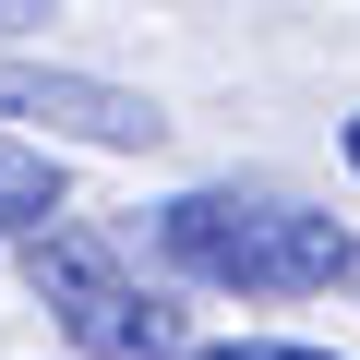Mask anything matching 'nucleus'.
I'll use <instances>...</instances> for the list:
<instances>
[{"label": "nucleus", "mask_w": 360, "mask_h": 360, "mask_svg": "<svg viewBox=\"0 0 360 360\" xmlns=\"http://www.w3.org/2000/svg\"><path fill=\"white\" fill-rule=\"evenodd\" d=\"M156 264L217 300H324L360 288V240L288 193H168L156 205Z\"/></svg>", "instance_id": "nucleus-1"}, {"label": "nucleus", "mask_w": 360, "mask_h": 360, "mask_svg": "<svg viewBox=\"0 0 360 360\" xmlns=\"http://www.w3.org/2000/svg\"><path fill=\"white\" fill-rule=\"evenodd\" d=\"M193 360H348V348H300V336H217Z\"/></svg>", "instance_id": "nucleus-5"}, {"label": "nucleus", "mask_w": 360, "mask_h": 360, "mask_svg": "<svg viewBox=\"0 0 360 360\" xmlns=\"http://www.w3.org/2000/svg\"><path fill=\"white\" fill-rule=\"evenodd\" d=\"M25 120V144H96V156H144L168 144V108L132 96V84H96V72H60V60H0V132Z\"/></svg>", "instance_id": "nucleus-3"}, {"label": "nucleus", "mask_w": 360, "mask_h": 360, "mask_svg": "<svg viewBox=\"0 0 360 360\" xmlns=\"http://www.w3.org/2000/svg\"><path fill=\"white\" fill-rule=\"evenodd\" d=\"M60 13V0H0V25H49Z\"/></svg>", "instance_id": "nucleus-6"}, {"label": "nucleus", "mask_w": 360, "mask_h": 360, "mask_svg": "<svg viewBox=\"0 0 360 360\" xmlns=\"http://www.w3.org/2000/svg\"><path fill=\"white\" fill-rule=\"evenodd\" d=\"M25 288H37V312L84 348V360H193V336H180V312L96 240V229H49V240H25Z\"/></svg>", "instance_id": "nucleus-2"}, {"label": "nucleus", "mask_w": 360, "mask_h": 360, "mask_svg": "<svg viewBox=\"0 0 360 360\" xmlns=\"http://www.w3.org/2000/svg\"><path fill=\"white\" fill-rule=\"evenodd\" d=\"M60 217H72V168H60L49 144H25V132H0V252L49 240Z\"/></svg>", "instance_id": "nucleus-4"}, {"label": "nucleus", "mask_w": 360, "mask_h": 360, "mask_svg": "<svg viewBox=\"0 0 360 360\" xmlns=\"http://www.w3.org/2000/svg\"><path fill=\"white\" fill-rule=\"evenodd\" d=\"M336 156H348V180H360V108H348V120H336Z\"/></svg>", "instance_id": "nucleus-7"}]
</instances>
